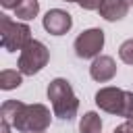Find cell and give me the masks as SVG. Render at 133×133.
<instances>
[{
    "mask_svg": "<svg viewBox=\"0 0 133 133\" xmlns=\"http://www.w3.org/2000/svg\"><path fill=\"white\" fill-rule=\"evenodd\" d=\"M0 116L12 125L19 133L46 131L50 127V108L44 104H25L21 100H6L0 108Z\"/></svg>",
    "mask_w": 133,
    "mask_h": 133,
    "instance_id": "obj_1",
    "label": "cell"
},
{
    "mask_svg": "<svg viewBox=\"0 0 133 133\" xmlns=\"http://www.w3.org/2000/svg\"><path fill=\"white\" fill-rule=\"evenodd\" d=\"M48 100L52 104V112L54 116H58L60 121H73L77 116L79 110V100L71 87V83L62 77H56L48 83Z\"/></svg>",
    "mask_w": 133,
    "mask_h": 133,
    "instance_id": "obj_2",
    "label": "cell"
},
{
    "mask_svg": "<svg viewBox=\"0 0 133 133\" xmlns=\"http://www.w3.org/2000/svg\"><path fill=\"white\" fill-rule=\"evenodd\" d=\"M96 104L100 110H104L108 114L123 116V118L133 116V91L108 85V87H102L96 91Z\"/></svg>",
    "mask_w": 133,
    "mask_h": 133,
    "instance_id": "obj_3",
    "label": "cell"
},
{
    "mask_svg": "<svg viewBox=\"0 0 133 133\" xmlns=\"http://www.w3.org/2000/svg\"><path fill=\"white\" fill-rule=\"evenodd\" d=\"M31 39V27L27 23H19L8 15H0V44L6 52H21Z\"/></svg>",
    "mask_w": 133,
    "mask_h": 133,
    "instance_id": "obj_4",
    "label": "cell"
},
{
    "mask_svg": "<svg viewBox=\"0 0 133 133\" xmlns=\"http://www.w3.org/2000/svg\"><path fill=\"white\" fill-rule=\"evenodd\" d=\"M50 60V50L46 48V44H42L39 39H31L21 52H19V71L23 75H35L39 73Z\"/></svg>",
    "mask_w": 133,
    "mask_h": 133,
    "instance_id": "obj_5",
    "label": "cell"
},
{
    "mask_svg": "<svg viewBox=\"0 0 133 133\" xmlns=\"http://www.w3.org/2000/svg\"><path fill=\"white\" fill-rule=\"evenodd\" d=\"M102 48H104V31L100 27H91V29L81 31L75 37V44H73L75 54L79 58H83V60L100 56V50Z\"/></svg>",
    "mask_w": 133,
    "mask_h": 133,
    "instance_id": "obj_6",
    "label": "cell"
},
{
    "mask_svg": "<svg viewBox=\"0 0 133 133\" xmlns=\"http://www.w3.org/2000/svg\"><path fill=\"white\" fill-rule=\"evenodd\" d=\"M42 25H44V29H46L48 33H52V35H64V33L73 27V17H71L66 10H62V8H50V10L44 15Z\"/></svg>",
    "mask_w": 133,
    "mask_h": 133,
    "instance_id": "obj_7",
    "label": "cell"
},
{
    "mask_svg": "<svg viewBox=\"0 0 133 133\" xmlns=\"http://www.w3.org/2000/svg\"><path fill=\"white\" fill-rule=\"evenodd\" d=\"M89 75L94 81L98 83H106L110 81L114 75H116V62L112 56H106V54H100L94 58L91 66H89Z\"/></svg>",
    "mask_w": 133,
    "mask_h": 133,
    "instance_id": "obj_8",
    "label": "cell"
},
{
    "mask_svg": "<svg viewBox=\"0 0 133 133\" xmlns=\"http://www.w3.org/2000/svg\"><path fill=\"white\" fill-rule=\"evenodd\" d=\"M98 12H100L102 19L114 23V21H121V19L127 17V12H129V2H127V0H102Z\"/></svg>",
    "mask_w": 133,
    "mask_h": 133,
    "instance_id": "obj_9",
    "label": "cell"
},
{
    "mask_svg": "<svg viewBox=\"0 0 133 133\" xmlns=\"http://www.w3.org/2000/svg\"><path fill=\"white\" fill-rule=\"evenodd\" d=\"M79 133H102V118L98 112L89 110L79 121Z\"/></svg>",
    "mask_w": 133,
    "mask_h": 133,
    "instance_id": "obj_10",
    "label": "cell"
},
{
    "mask_svg": "<svg viewBox=\"0 0 133 133\" xmlns=\"http://www.w3.org/2000/svg\"><path fill=\"white\" fill-rule=\"evenodd\" d=\"M39 12V2L37 0H21L15 8V17L21 21H31Z\"/></svg>",
    "mask_w": 133,
    "mask_h": 133,
    "instance_id": "obj_11",
    "label": "cell"
},
{
    "mask_svg": "<svg viewBox=\"0 0 133 133\" xmlns=\"http://www.w3.org/2000/svg\"><path fill=\"white\" fill-rule=\"evenodd\" d=\"M21 83H23V73H21V71L4 69V71L0 73V89L10 91V89H17Z\"/></svg>",
    "mask_w": 133,
    "mask_h": 133,
    "instance_id": "obj_12",
    "label": "cell"
},
{
    "mask_svg": "<svg viewBox=\"0 0 133 133\" xmlns=\"http://www.w3.org/2000/svg\"><path fill=\"white\" fill-rule=\"evenodd\" d=\"M118 58H121L125 64H133V37L125 39V42L118 46Z\"/></svg>",
    "mask_w": 133,
    "mask_h": 133,
    "instance_id": "obj_13",
    "label": "cell"
},
{
    "mask_svg": "<svg viewBox=\"0 0 133 133\" xmlns=\"http://www.w3.org/2000/svg\"><path fill=\"white\" fill-rule=\"evenodd\" d=\"M83 10H98L100 8V4H102V0H75Z\"/></svg>",
    "mask_w": 133,
    "mask_h": 133,
    "instance_id": "obj_14",
    "label": "cell"
},
{
    "mask_svg": "<svg viewBox=\"0 0 133 133\" xmlns=\"http://www.w3.org/2000/svg\"><path fill=\"white\" fill-rule=\"evenodd\" d=\"M112 133H133V116L125 118V123H121L118 127H114Z\"/></svg>",
    "mask_w": 133,
    "mask_h": 133,
    "instance_id": "obj_15",
    "label": "cell"
},
{
    "mask_svg": "<svg viewBox=\"0 0 133 133\" xmlns=\"http://www.w3.org/2000/svg\"><path fill=\"white\" fill-rule=\"evenodd\" d=\"M19 2H21V0H0V4H2L6 10H15Z\"/></svg>",
    "mask_w": 133,
    "mask_h": 133,
    "instance_id": "obj_16",
    "label": "cell"
},
{
    "mask_svg": "<svg viewBox=\"0 0 133 133\" xmlns=\"http://www.w3.org/2000/svg\"><path fill=\"white\" fill-rule=\"evenodd\" d=\"M10 129H12V125H10L8 121L0 118V133H10Z\"/></svg>",
    "mask_w": 133,
    "mask_h": 133,
    "instance_id": "obj_17",
    "label": "cell"
},
{
    "mask_svg": "<svg viewBox=\"0 0 133 133\" xmlns=\"http://www.w3.org/2000/svg\"><path fill=\"white\" fill-rule=\"evenodd\" d=\"M127 2H129V6H133V0H127Z\"/></svg>",
    "mask_w": 133,
    "mask_h": 133,
    "instance_id": "obj_18",
    "label": "cell"
},
{
    "mask_svg": "<svg viewBox=\"0 0 133 133\" xmlns=\"http://www.w3.org/2000/svg\"><path fill=\"white\" fill-rule=\"evenodd\" d=\"M64 2H75V0H64Z\"/></svg>",
    "mask_w": 133,
    "mask_h": 133,
    "instance_id": "obj_19",
    "label": "cell"
},
{
    "mask_svg": "<svg viewBox=\"0 0 133 133\" xmlns=\"http://www.w3.org/2000/svg\"><path fill=\"white\" fill-rule=\"evenodd\" d=\"M35 133H44V131H35Z\"/></svg>",
    "mask_w": 133,
    "mask_h": 133,
    "instance_id": "obj_20",
    "label": "cell"
}]
</instances>
